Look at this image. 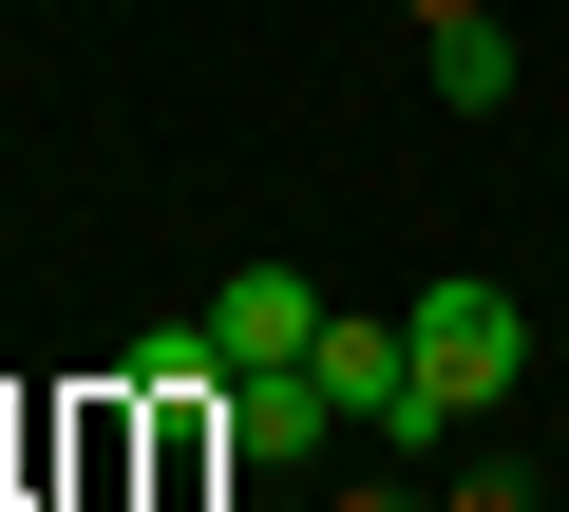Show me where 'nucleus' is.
<instances>
[{
    "label": "nucleus",
    "mask_w": 569,
    "mask_h": 512,
    "mask_svg": "<svg viewBox=\"0 0 569 512\" xmlns=\"http://www.w3.org/2000/svg\"><path fill=\"white\" fill-rule=\"evenodd\" d=\"M399 342H418V380H437V399H456V418H475V399H512V380H531V304H512V285H493V267H456V285H418V304H399Z\"/></svg>",
    "instance_id": "f257e3e1"
},
{
    "label": "nucleus",
    "mask_w": 569,
    "mask_h": 512,
    "mask_svg": "<svg viewBox=\"0 0 569 512\" xmlns=\"http://www.w3.org/2000/svg\"><path fill=\"white\" fill-rule=\"evenodd\" d=\"M305 380H323V399H342V418H361L380 455H418V436H456V399L418 380V342H399V323H342V304H323V342H305Z\"/></svg>",
    "instance_id": "f03ea898"
},
{
    "label": "nucleus",
    "mask_w": 569,
    "mask_h": 512,
    "mask_svg": "<svg viewBox=\"0 0 569 512\" xmlns=\"http://www.w3.org/2000/svg\"><path fill=\"white\" fill-rule=\"evenodd\" d=\"M209 418H228V455H266V474H305V455L342 436V399H323L305 361H228V380H209Z\"/></svg>",
    "instance_id": "7ed1b4c3"
},
{
    "label": "nucleus",
    "mask_w": 569,
    "mask_h": 512,
    "mask_svg": "<svg viewBox=\"0 0 569 512\" xmlns=\"http://www.w3.org/2000/svg\"><path fill=\"white\" fill-rule=\"evenodd\" d=\"M305 342H323V285H305V267H228L209 361H305Z\"/></svg>",
    "instance_id": "20e7f679"
},
{
    "label": "nucleus",
    "mask_w": 569,
    "mask_h": 512,
    "mask_svg": "<svg viewBox=\"0 0 569 512\" xmlns=\"http://www.w3.org/2000/svg\"><path fill=\"white\" fill-rule=\"evenodd\" d=\"M418 58H437V96H456V114H493V96H512V20H493V0H475V20H437Z\"/></svg>",
    "instance_id": "39448f33"
},
{
    "label": "nucleus",
    "mask_w": 569,
    "mask_h": 512,
    "mask_svg": "<svg viewBox=\"0 0 569 512\" xmlns=\"http://www.w3.org/2000/svg\"><path fill=\"white\" fill-rule=\"evenodd\" d=\"M114 380H133V399H209L228 361H209V323H152V342H114Z\"/></svg>",
    "instance_id": "423d86ee"
},
{
    "label": "nucleus",
    "mask_w": 569,
    "mask_h": 512,
    "mask_svg": "<svg viewBox=\"0 0 569 512\" xmlns=\"http://www.w3.org/2000/svg\"><path fill=\"white\" fill-rule=\"evenodd\" d=\"M437 512H531V474H456V493H437Z\"/></svg>",
    "instance_id": "0eeeda50"
},
{
    "label": "nucleus",
    "mask_w": 569,
    "mask_h": 512,
    "mask_svg": "<svg viewBox=\"0 0 569 512\" xmlns=\"http://www.w3.org/2000/svg\"><path fill=\"white\" fill-rule=\"evenodd\" d=\"M399 20H418V39H437V20H475V0H399Z\"/></svg>",
    "instance_id": "6e6552de"
}]
</instances>
